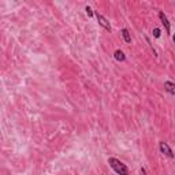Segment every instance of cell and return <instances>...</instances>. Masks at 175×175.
<instances>
[{
    "mask_svg": "<svg viewBox=\"0 0 175 175\" xmlns=\"http://www.w3.org/2000/svg\"><path fill=\"white\" fill-rule=\"evenodd\" d=\"M160 33H161V32H160V29H157V28L153 29V36L156 37V38H159V37H160Z\"/></svg>",
    "mask_w": 175,
    "mask_h": 175,
    "instance_id": "9c48e42d",
    "label": "cell"
},
{
    "mask_svg": "<svg viewBox=\"0 0 175 175\" xmlns=\"http://www.w3.org/2000/svg\"><path fill=\"white\" fill-rule=\"evenodd\" d=\"M114 57H115V59H116V60H118V62H125V60H126V56H125V54H123V52H122L121 49L115 51Z\"/></svg>",
    "mask_w": 175,
    "mask_h": 175,
    "instance_id": "8992f818",
    "label": "cell"
},
{
    "mask_svg": "<svg viewBox=\"0 0 175 175\" xmlns=\"http://www.w3.org/2000/svg\"><path fill=\"white\" fill-rule=\"evenodd\" d=\"M159 148H160V152L161 153H164L167 157H170V159H174V153H172L171 148L168 147L166 142H160L159 144Z\"/></svg>",
    "mask_w": 175,
    "mask_h": 175,
    "instance_id": "7a4b0ae2",
    "label": "cell"
},
{
    "mask_svg": "<svg viewBox=\"0 0 175 175\" xmlns=\"http://www.w3.org/2000/svg\"><path fill=\"white\" fill-rule=\"evenodd\" d=\"M85 11H86V14L89 15V17H93V15H94V12L92 11V8H90L89 6H86V7H85Z\"/></svg>",
    "mask_w": 175,
    "mask_h": 175,
    "instance_id": "ba28073f",
    "label": "cell"
},
{
    "mask_svg": "<svg viewBox=\"0 0 175 175\" xmlns=\"http://www.w3.org/2000/svg\"><path fill=\"white\" fill-rule=\"evenodd\" d=\"M141 174H142V175H148L147 171H145V168H141Z\"/></svg>",
    "mask_w": 175,
    "mask_h": 175,
    "instance_id": "30bf717a",
    "label": "cell"
},
{
    "mask_svg": "<svg viewBox=\"0 0 175 175\" xmlns=\"http://www.w3.org/2000/svg\"><path fill=\"white\" fill-rule=\"evenodd\" d=\"M164 89L167 90L170 94H172V96L175 94V85L171 82V81H166L164 82Z\"/></svg>",
    "mask_w": 175,
    "mask_h": 175,
    "instance_id": "5b68a950",
    "label": "cell"
},
{
    "mask_svg": "<svg viewBox=\"0 0 175 175\" xmlns=\"http://www.w3.org/2000/svg\"><path fill=\"white\" fill-rule=\"evenodd\" d=\"M122 36H123V40H125L126 43H131V36H130L127 29H122Z\"/></svg>",
    "mask_w": 175,
    "mask_h": 175,
    "instance_id": "52a82bcc",
    "label": "cell"
},
{
    "mask_svg": "<svg viewBox=\"0 0 175 175\" xmlns=\"http://www.w3.org/2000/svg\"><path fill=\"white\" fill-rule=\"evenodd\" d=\"M108 164L111 166V168L114 170L118 175H129V168L127 166L123 164L121 160L115 159V157H110L108 159Z\"/></svg>",
    "mask_w": 175,
    "mask_h": 175,
    "instance_id": "6da1fadb",
    "label": "cell"
},
{
    "mask_svg": "<svg viewBox=\"0 0 175 175\" xmlns=\"http://www.w3.org/2000/svg\"><path fill=\"white\" fill-rule=\"evenodd\" d=\"M159 18H160V21H161V23L164 25V28H166V32H167V34L170 36L171 34V25H170V22H168V19H167V17H166V14L163 12V11H160L159 12Z\"/></svg>",
    "mask_w": 175,
    "mask_h": 175,
    "instance_id": "3957f363",
    "label": "cell"
},
{
    "mask_svg": "<svg viewBox=\"0 0 175 175\" xmlns=\"http://www.w3.org/2000/svg\"><path fill=\"white\" fill-rule=\"evenodd\" d=\"M94 15H96V18L97 21H99V23H100L101 26H103L105 30H108V32H111V25H110V22L107 21V19L104 18L101 14H99V12H94Z\"/></svg>",
    "mask_w": 175,
    "mask_h": 175,
    "instance_id": "277c9868",
    "label": "cell"
}]
</instances>
